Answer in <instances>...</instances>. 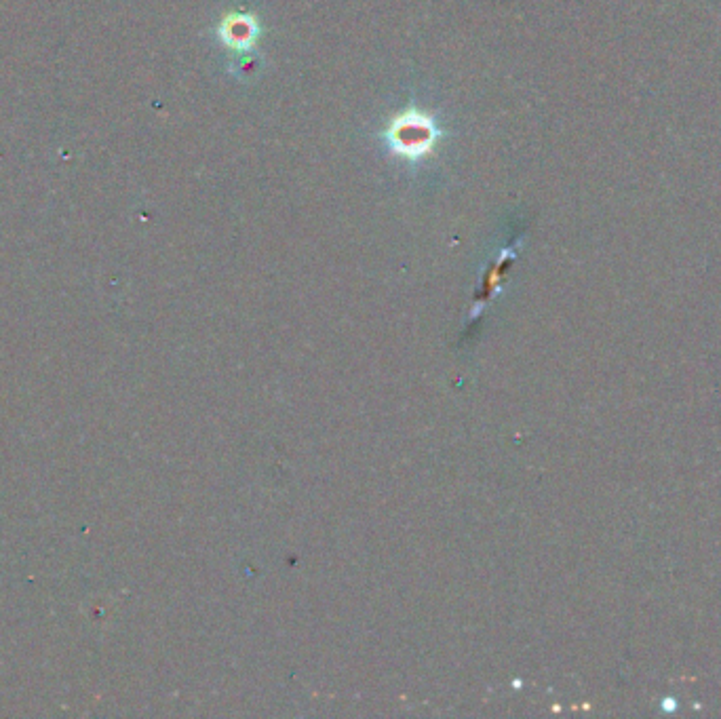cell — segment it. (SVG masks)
<instances>
[{
	"label": "cell",
	"mask_w": 721,
	"mask_h": 719,
	"mask_svg": "<svg viewBox=\"0 0 721 719\" xmlns=\"http://www.w3.org/2000/svg\"><path fill=\"white\" fill-rule=\"evenodd\" d=\"M384 135L391 150L397 152V157L414 163L433 152L439 140V129L428 116L409 108L388 125Z\"/></svg>",
	"instance_id": "cell-1"
},
{
	"label": "cell",
	"mask_w": 721,
	"mask_h": 719,
	"mask_svg": "<svg viewBox=\"0 0 721 719\" xmlns=\"http://www.w3.org/2000/svg\"><path fill=\"white\" fill-rule=\"evenodd\" d=\"M258 32H260V26L256 22V17L247 15V13L226 15L218 28L222 43L232 49H239V51H247L256 45Z\"/></svg>",
	"instance_id": "cell-2"
}]
</instances>
